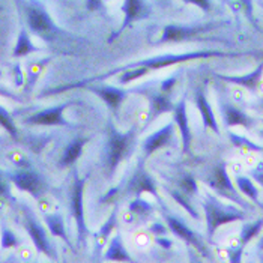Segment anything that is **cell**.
<instances>
[{
  "instance_id": "cell-12",
  "label": "cell",
  "mask_w": 263,
  "mask_h": 263,
  "mask_svg": "<svg viewBox=\"0 0 263 263\" xmlns=\"http://www.w3.org/2000/svg\"><path fill=\"white\" fill-rule=\"evenodd\" d=\"M87 90H90L92 93L98 95L102 101L108 105V108L111 111H118L121 104L125 101V98L131 93V90H126V89H121V87H113V86H108V84H104V86H86Z\"/></svg>"
},
{
  "instance_id": "cell-17",
  "label": "cell",
  "mask_w": 263,
  "mask_h": 263,
  "mask_svg": "<svg viewBox=\"0 0 263 263\" xmlns=\"http://www.w3.org/2000/svg\"><path fill=\"white\" fill-rule=\"evenodd\" d=\"M165 221H167V226H168V229L176 235V236H179L181 239H183L186 243H190V245H193L196 250H199L200 253L203 254H206V250H204V247H203V243L199 241V238L196 236V233L190 229V227H186L185 224L181 221V220H178L176 217H172V215H167L165 217Z\"/></svg>"
},
{
  "instance_id": "cell-24",
  "label": "cell",
  "mask_w": 263,
  "mask_h": 263,
  "mask_svg": "<svg viewBox=\"0 0 263 263\" xmlns=\"http://www.w3.org/2000/svg\"><path fill=\"white\" fill-rule=\"evenodd\" d=\"M236 186L239 188V191L242 193L247 199H250L251 202H254L257 206L262 208L263 203L260 202V193H259V188L254 185V182L248 178V176H236Z\"/></svg>"
},
{
  "instance_id": "cell-13",
  "label": "cell",
  "mask_w": 263,
  "mask_h": 263,
  "mask_svg": "<svg viewBox=\"0 0 263 263\" xmlns=\"http://www.w3.org/2000/svg\"><path fill=\"white\" fill-rule=\"evenodd\" d=\"M173 136H175V125L167 123L165 126H162L158 131H155L154 134H151L149 137H146V140L142 144L144 157L149 158L154 152H157L161 147L167 146L168 143L172 142Z\"/></svg>"
},
{
  "instance_id": "cell-1",
  "label": "cell",
  "mask_w": 263,
  "mask_h": 263,
  "mask_svg": "<svg viewBox=\"0 0 263 263\" xmlns=\"http://www.w3.org/2000/svg\"><path fill=\"white\" fill-rule=\"evenodd\" d=\"M242 56V53H230V51H220V50H199V51H190V53H181V54H162V56H155V58H149L144 61L133 62V63H126L121 68H116L107 74H102L98 77H92L89 80L79 81L74 84H68L65 87L61 89H54L50 93H58V92H63L68 89H76V87H86L89 83L98 80H105L118 72H122L128 68H134V66H146L149 69H160V68H167L172 65H178V63H183V62H191V61H199V59H211V58H238Z\"/></svg>"
},
{
  "instance_id": "cell-37",
  "label": "cell",
  "mask_w": 263,
  "mask_h": 263,
  "mask_svg": "<svg viewBox=\"0 0 263 263\" xmlns=\"http://www.w3.org/2000/svg\"><path fill=\"white\" fill-rule=\"evenodd\" d=\"M250 175H251V178H253L256 182H259V185L263 188V162H260L256 168H253Z\"/></svg>"
},
{
  "instance_id": "cell-44",
  "label": "cell",
  "mask_w": 263,
  "mask_h": 263,
  "mask_svg": "<svg viewBox=\"0 0 263 263\" xmlns=\"http://www.w3.org/2000/svg\"><path fill=\"white\" fill-rule=\"evenodd\" d=\"M262 125H263V121H262ZM259 134H260V136H262V137H263V128H262V129H260V133H259Z\"/></svg>"
},
{
  "instance_id": "cell-11",
  "label": "cell",
  "mask_w": 263,
  "mask_h": 263,
  "mask_svg": "<svg viewBox=\"0 0 263 263\" xmlns=\"http://www.w3.org/2000/svg\"><path fill=\"white\" fill-rule=\"evenodd\" d=\"M74 102H65L61 105H54L45 110H41L38 113L26 118L24 122L27 125H42V126H69V123L63 118V110L72 105Z\"/></svg>"
},
{
  "instance_id": "cell-35",
  "label": "cell",
  "mask_w": 263,
  "mask_h": 263,
  "mask_svg": "<svg viewBox=\"0 0 263 263\" xmlns=\"http://www.w3.org/2000/svg\"><path fill=\"white\" fill-rule=\"evenodd\" d=\"M178 74H173V76H170L168 79H165V80L161 83V92H165V93H170L172 92V89L175 87V84H176V81H178Z\"/></svg>"
},
{
  "instance_id": "cell-5",
  "label": "cell",
  "mask_w": 263,
  "mask_h": 263,
  "mask_svg": "<svg viewBox=\"0 0 263 263\" xmlns=\"http://www.w3.org/2000/svg\"><path fill=\"white\" fill-rule=\"evenodd\" d=\"M223 21H211L203 24H165L162 29L161 38L158 44L162 42H183V41L197 38L203 33H208L211 30H215L221 27Z\"/></svg>"
},
{
  "instance_id": "cell-19",
  "label": "cell",
  "mask_w": 263,
  "mask_h": 263,
  "mask_svg": "<svg viewBox=\"0 0 263 263\" xmlns=\"http://www.w3.org/2000/svg\"><path fill=\"white\" fill-rule=\"evenodd\" d=\"M147 97H149V104H151L149 118H147L149 122H152L154 119L160 118L164 113L173 111V108L176 105V104H173L170 95L165 93V92H161V90L160 92H154V93H151Z\"/></svg>"
},
{
  "instance_id": "cell-39",
  "label": "cell",
  "mask_w": 263,
  "mask_h": 263,
  "mask_svg": "<svg viewBox=\"0 0 263 263\" xmlns=\"http://www.w3.org/2000/svg\"><path fill=\"white\" fill-rule=\"evenodd\" d=\"M118 191H119V188H118V186H115L113 190H110V191L107 193V196H104V197H102L101 202H108V200L115 196V193H118Z\"/></svg>"
},
{
  "instance_id": "cell-30",
  "label": "cell",
  "mask_w": 263,
  "mask_h": 263,
  "mask_svg": "<svg viewBox=\"0 0 263 263\" xmlns=\"http://www.w3.org/2000/svg\"><path fill=\"white\" fill-rule=\"evenodd\" d=\"M149 71H151V69H149V68H146V66H134V68H128V69H125V71H123V74H122L121 84H128V83H131V81L137 80V79H140V77H143V76H146Z\"/></svg>"
},
{
  "instance_id": "cell-6",
  "label": "cell",
  "mask_w": 263,
  "mask_h": 263,
  "mask_svg": "<svg viewBox=\"0 0 263 263\" xmlns=\"http://www.w3.org/2000/svg\"><path fill=\"white\" fill-rule=\"evenodd\" d=\"M206 183H208L218 196L226 197L227 200L236 203V204H241L243 208H248V203L245 202L242 197L238 194V190H236V186L232 182V179H230V176H229V173H227V167H226L224 162H218V164L212 168L211 175H209L208 179H206Z\"/></svg>"
},
{
  "instance_id": "cell-2",
  "label": "cell",
  "mask_w": 263,
  "mask_h": 263,
  "mask_svg": "<svg viewBox=\"0 0 263 263\" xmlns=\"http://www.w3.org/2000/svg\"><path fill=\"white\" fill-rule=\"evenodd\" d=\"M23 11H24V18L27 29L40 36L41 40L47 41V42H54L62 35H65V32L61 27L56 26V23L50 17L47 8L41 3L40 0H29L23 5Z\"/></svg>"
},
{
  "instance_id": "cell-10",
  "label": "cell",
  "mask_w": 263,
  "mask_h": 263,
  "mask_svg": "<svg viewBox=\"0 0 263 263\" xmlns=\"http://www.w3.org/2000/svg\"><path fill=\"white\" fill-rule=\"evenodd\" d=\"M122 12H123V21L122 26L111 33L108 42H113L115 40H118V36H121L122 32L131 26L134 21L144 20L151 15V6L144 2V0H123L122 5Z\"/></svg>"
},
{
  "instance_id": "cell-31",
  "label": "cell",
  "mask_w": 263,
  "mask_h": 263,
  "mask_svg": "<svg viewBox=\"0 0 263 263\" xmlns=\"http://www.w3.org/2000/svg\"><path fill=\"white\" fill-rule=\"evenodd\" d=\"M0 118H2V125H3V128L11 134V137H12V139H17L18 131H17L15 122H14V119H12V116L6 111V108H5V107H2V108H0Z\"/></svg>"
},
{
  "instance_id": "cell-9",
  "label": "cell",
  "mask_w": 263,
  "mask_h": 263,
  "mask_svg": "<svg viewBox=\"0 0 263 263\" xmlns=\"http://www.w3.org/2000/svg\"><path fill=\"white\" fill-rule=\"evenodd\" d=\"M24 227H26L30 239L35 243L36 250L40 253H42V254L51 257V259H56L53 243L50 242V239H48V236L45 233V229L38 223V220L35 218L33 212L29 208H24Z\"/></svg>"
},
{
  "instance_id": "cell-25",
  "label": "cell",
  "mask_w": 263,
  "mask_h": 263,
  "mask_svg": "<svg viewBox=\"0 0 263 263\" xmlns=\"http://www.w3.org/2000/svg\"><path fill=\"white\" fill-rule=\"evenodd\" d=\"M105 259L107 260H119V262H131V256L128 254V251L125 250L123 242H122V236L118 235L116 238L111 239V242L108 245L107 251H105Z\"/></svg>"
},
{
  "instance_id": "cell-4",
  "label": "cell",
  "mask_w": 263,
  "mask_h": 263,
  "mask_svg": "<svg viewBox=\"0 0 263 263\" xmlns=\"http://www.w3.org/2000/svg\"><path fill=\"white\" fill-rule=\"evenodd\" d=\"M203 209H204V215H206L209 239H212L214 233L217 232V229L220 226L247 218L245 212L238 211V209H235L232 206H226L221 202H218L215 197H212L211 194L206 196V200L203 203Z\"/></svg>"
},
{
  "instance_id": "cell-18",
  "label": "cell",
  "mask_w": 263,
  "mask_h": 263,
  "mask_svg": "<svg viewBox=\"0 0 263 263\" xmlns=\"http://www.w3.org/2000/svg\"><path fill=\"white\" fill-rule=\"evenodd\" d=\"M194 102H196L197 110H199V113H200V116H202L204 128L212 129V131L218 136V134H220L218 122H217V118H215V115H214V110H212V107H211V104L208 101V98H206V95H204V92H203L202 89H197V90H196Z\"/></svg>"
},
{
  "instance_id": "cell-23",
  "label": "cell",
  "mask_w": 263,
  "mask_h": 263,
  "mask_svg": "<svg viewBox=\"0 0 263 263\" xmlns=\"http://www.w3.org/2000/svg\"><path fill=\"white\" fill-rule=\"evenodd\" d=\"M44 221H45L48 230H50V233H51L53 236H58V238L63 239L66 245H69V248H72V245H71L68 236H66L65 221H63L62 215H59V214H47V215L44 217Z\"/></svg>"
},
{
  "instance_id": "cell-28",
  "label": "cell",
  "mask_w": 263,
  "mask_h": 263,
  "mask_svg": "<svg viewBox=\"0 0 263 263\" xmlns=\"http://www.w3.org/2000/svg\"><path fill=\"white\" fill-rule=\"evenodd\" d=\"M168 193H170V196L176 200V202L179 203L181 206H182L183 209L194 218V220H197L199 218V212L194 209V206H193V203L190 202L186 197H188V194L186 193H183L182 190H179V191H176V190H168Z\"/></svg>"
},
{
  "instance_id": "cell-41",
  "label": "cell",
  "mask_w": 263,
  "mask_h": 263,
  "mask_svg": "<svg viewBox=\"0 0 263 263\" xmlns=\"http://www.w3.org/2000/svg\"><path fill=\"white\" fill-rule=\"evenodd\" d=\"M157 242L162 245V247H165V248H170L172 247V241L170 239H164V238H157Z\"/></svg>"
},
{
  "instance_id": "cell-7",
  "label": "cell",
  "mask_w": 263,
  "mask_h": 263,
  "mask_svg": "<svg viewBox=\"0 0 263 263\" xmlns=\"http://www.w3.org/2000/svg\"><path fill=\"white\" fill-rule=\"evenodd\" d=\"M8 179L14 183L18 190L29 193L30 196L40 199L41 196L47 191V183L40 175L27 167H21L18 170L8 173Z\"/></svg>"
},
{
  "instance_id": "cell-22",
  "label": "cell",
  "mask_w": 263,
  "mask_h": 263,
  "mask_svg": "<svg viewBox=\"0 0 263 263\" xmlns=\"http://www.w3.org/2000/svg\"><path fill=\"white\" fill-rule=\"evenodd\" d=\"M33 51H38V47L30 40L27 27H21L18 38H17V44H15L14 51H12L14 58H24V56H27V54H30Z\"/></svg>"
},
{
  "instance_id": "cell-29",
  "label": "cell",
  "mask_w": 263,
  "mask_h": 263,
  "mask_svg": "<svg viewBox=\"0 0 263 263\" xmlns=\"http://www.w3.org/2000/svg\"><path fill=\"white\" fill-rule=\"evenodd\" d=\"M229 139H230V142L233 143L236 147H239V149L254 151V152H263V146H259V144L253 143L251 140H248L247 137H243V136H238V134L232 133V131L229 133Z\"/></svg>"
},
{
  "instance_id": "cell-36",
  "label": "cell",
  "mask_w": 263,
  "mask_h": 263,
  "mask_svg": "<svg viewBox=\"0 0 263 263\" xmlns=\"http://www.w3.org/2000/svg\"><path fill=\"white\" fill-rule=\"evenodd\" d=\"M183 3L188 5H196L197 8H200L204 12H209L212 9V2L211 0H182Z\"/></svg>"
},
{
  "instance_id": "cell-42",
  "label": "cell",
  "mask_w": 263,
  "mask_h": 263,
  "mask_svg": "<svg viewBox=\"0 0 263 263\" xmlns=\"http://www.w3.org/2000/svg\"><path fill=\"white\" fill-rule=\"evenodd\" d=\"M257 107H259V108H262V110H263V98L260 100V101L257 102Z\"/></svg>"
},
{
  "instance_id": "cell-16",
  "label": "cell",
  "mask_w": 263,
  "mask_h": 263,
  "mask_svg": "<svg viewBox=\"0 0 263 263\" xmlns=\"http://www.w3.org/2000/svg\"><path fill=\"white\" fill-rule=\"evenodd\" d=\"M215 76L226 83H232L235 86H241V87H245V89L254 92L263 76V61L257 65V68L254 71H251L245 76H224V74H215Z\"/></svg>"
},
{
  "instance_id": "cell-14",
  "label": "cell",
  "mask_w": 263,
  "mask_h": 263,
  "mask_svg": "<svg viewBox=\"0 0 263 263\" xmlns=\"http://www.w3.org/2000/svg\"><path fill=\"white\" fill-rule=\"evenodd\" d=\"M221 111H223V121L227 126L253 128V125H254L253 118H250L243 110L230 102H221Z\"/></svg>"
},
{
  "instance_id": "cell-33",
  "label": "cell",
  "mask_w": 263,
  "mask_h": 263,
  "mask_svg": "<svg viewBox=\"0 0 263 263\" xmlns=\"http://www.w3.org/2000/svg\"><path fill=\"white\" fill-rule=\"evenodd\" d=\"M179 188L182 190L183 193H186L188 196H190V194H197V193H199L197 182H196V179L193 178V175H185L182 179L179 181Z\"/></svg>"
},
{
  "instance_id": "cell-26",
  "label": "cell",
  "mask_w": 263,
  "mask_h": 263,
  "mask_svg": "<svg viewBox=\"0 0 263 263\" xmlns=\"http://www.w3.org/2000/svg\"><path fill=\"white\" fill-rule=\"evenodd\" d=\"M263 229V218H259L256 221L250 224H245L241 230V238H239V242H241V247H245L247 243L250 242L253 238H256Z\"/></svg>"
},
{
  "instance_id": "cell-32",
  "label": "cell",
  "mask_w": 263,
  "mask_h": 263,
  "mask_svg": "<svg viewBox=\"0 0 263 263\" xmlns=\"http://www.w3.org/2000/svg\"><path fill=\"white\" fill-rule=\"evenodd\" d=\"M129 211L133 212V214H137V215H147V214H151L152 212V204L151 203H147L146 200H143L140 197H137L136 200H133L131 204H129Z\"/></svg>"
},
{
  "instance_id": "cell-21",
  "label": "cell",
  "mask_w": 263,
  "mask_h": 263,
  "mask_svg": "<svg viewBox=\"0 0 263 263\" xmlns=\"http://www.w3.org/2000/svg\"><path fill=\"white\" fill-rule=\"evenodd\" d=\"M87 142H89V139H86V137H79V139H74L72 142L69 143V144L66 146L63 155H62L59 167H62V168L71 167L74 162L79 160V157H80L81 152H83V147H84V144Z\"/></svg>"
},
{
  "instance_id": "cell-15",
  "label": "cell",
  "mask_w": 263,
  "mask_h": 263,
  "mask_svg": "<svg viewBox=\"0 0 263 263\" xmlns=\"http://www.w3.org/2000/svg\"><path fill=\"white\" fill-rule=\"evenodd\" d=\"M173 118H175V123L178 125L181 136H182L183 154H188L190 146H191V129H190V122H188V115H186V100L185 98H182L175 105Z\"/></svg>"
},
{
  "instance_id": "cell-27",
  "label": "cell",
  "mask_w": 263,
  "mask_h": 263,
  "mask_svg": "<svg viewBox=\"0 0 263 263\" xmlns=\"http://www.w3.org/2000/svg\"><path fill=\"white\" fill-rule=\"evenodd\" d=\"M116 226H118V220H116V209L111 212V215H110V218H108V221L102 226L101 229H100V232L97 233V239H98V248H102V245L105 243L107 241V238L110 236V233L116 229Z\"/></svg>"
},
{
  "instance_id": "cell-20",
  "label": "cell",
  "mask_w": 263,
  "mask_h": 263,
  "mask_svg": "<svg viewBox=\"0 0 263 263\" xmlns=\"http://www.w3.org/2000/svg\"><path fill=\"white\" fill-rule=\"evenodd\" d=\"M128 191L133 193L137 197H140L142 193H149V194L157 196V186L154 183V179L144 172V168H142V167L129 179V182H128Z\"/></svg>"
},
{
  "instance_id": "cell-43",
  "label": "cell",
  "mask_w": 263,
  "mask_h": 263,
  "mask_svg": "<svg viewBox=\"0 0 263 263\" xmlns=\"http://www.w3.org/2000/svg\"><path fill=\"white\" fill-rule=\"evenodd\" d=\"M257 247H259V250H262L263 251V239L260 241V242H259V245H257Z\"/></svg>"
},
{
  "instance_id": "cell-8",
  "label": "cell",
  "mask_w": 263,
  "mask_h": 263,
  "mask_svg": "<svg viewBox=\"0 0 263 263\" xmlns=\"http://www.w3.org/2000/svg\"><path fill=\"white\" fill-rule=\"evenodd\" d=\"M84 185L86 178H79L77 172L74 173V186H72V194H71V212L77 224V235H79V242H84L87 236V226L84 220Z\"/></svg>"
},
{
  "instance_id": "cell-34",
  "label": "cell",
  "mask_w": 263,
  "mask_h": 263,
  "mask_svg": "<svg viewBox=\"0 0 263 263\" xmlns=\"http://www.w3.org/2000/svg\"><path fill=\"white\" fill-rule=\"evenodd\" d=\"M17 243H18V239H17V236L14 235V232L9 230V229H5L3 233H2V247H3V248H12V247H15Z\"/></svg>"
},
{
  "instance_id": "cell-40",
  "label": "cell",
  "mask_w": 263,
  "mask_h": 263,
  "mask_svg": "<svg viewBox=\"0 0 263 263\" xmlns=\"http://www.w3.org/2000/svg\"><path fill=\"white\" fill-rule=\"evenodd\" d=\"M151 230H152V233H165V232H167L165 227H162L161 224H154V226L151 227Z\"/></svg>"
},
{
  "instance_id": "cell-3",
  "label": "cell",
  "mask_w": 263,
  "mask_h": 263,
  "mask_svg": "<svg viewBox=\"0 0 263 263\" xmlns=\"http://www.w3.org/2000/svg\"><path fill=\"white\" fill-rule=\"evenodd\" d=\"M134 143H136L134 128H131L126 133H121L119 129L115 128L111 122H108V140L105 144V155H104V164L108 170V176H113L122 160L133 152Z\"/></svg>"
},
{
  "instance_id": "cell-38",
  "label": "cell",
  "mask_w": 263,
  "mask_h": 263,
  "mask_svg": "<svg viewBox=\"0 0 263 263\" xmlns=\"http://www.w3.org/2000/svg\"><path fill=\"white\" fill-rule=\"evenodd\" d=\"M100 8H102V0H87V9L97 11Z\"/></svg>"
}]
</instances>
